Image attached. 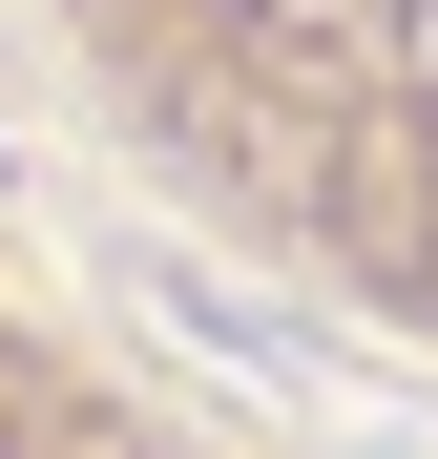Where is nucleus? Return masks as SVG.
Wrapping results in <instances>:
<instances>
[]
</instances>
